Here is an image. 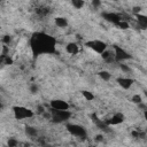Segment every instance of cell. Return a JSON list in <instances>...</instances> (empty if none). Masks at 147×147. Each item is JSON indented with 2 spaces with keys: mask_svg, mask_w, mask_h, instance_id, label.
Here are the masks:
<instances>
[{
  "mask_svg": "<svg viewBox=\"0 0 147 147\" xmlns=\"http://www.w3.org/2000/svg\"><path fill=\"white\" fill-rule=\"evenodd\" d=\"M11 41V38L9 37V36H5L3 38H2V42L3 44H9Z\"/></svg>",
  "mask_w": 147,
  "mask_h": 147,
  "instance_id": "22",
  "label": "cell"
},
{
  "mask_svg": "<svg viewBox=\"0 0 147 147\" xmlns=\"http://www.w3.org/2000/svg\"><path fill=\"white\" fill-rule=\"evenodd\" d=\"M13 61H11V59H9V56H7L6 57V64H10Z\"/></svg>",
  "mask_w": 147,
  "mask_h": 147,
  "instance_id": "27",
  "label": "cell"
},
{
  "mask_svg": "<svg viewBox=\"0 0 147 147\" xmlns=\"http://www.w3.org/2000/svg\"><path fill=\"white\" fill-rule=\"evenodd\" d=\"M136 18H137V22H138V25L141 28V29H147V15H142V14H138L136 15Z\"/></svg>",
  "mask_w": 147,
  "mask_h": 147,
  "instance_id": "11",
  "label": "cell"
},
{
  "mask_svg": "<svg viewBox=\"0 0 147 147\" xmlns=\"http://www.w3.org/2000/svg\"><path fill=\"white\" fill-rule=\"evenodd\" d=\"M144 115H145V118H146V119H147V110H146V111H145V114H144Z\"/></svg>",
  "mask_w": 147,
  "mask_h": 147,
  "instance_id": "29",
  "label": "cell"
},
{
  "mask_svg": "<svg viewBox=\"0 0 147 147\" xmlns=\"http://www.w3.org/2000/svg\"><path fill=\"white\" fill-rule=\"evenodd\" d=\"M119 67H121V69H122L124 72H131V69H130L127 65H125V64H119Z\"/></svg>",
  "mask_w": 147,
  "mask_h": 147,
  "instance_id": "21",
  "label": "cell"
},
{
  "mask_svg": "<svg viewBox=\"0 0 147 147\" xmlns=\"http://www.w3.org/2000/svg\"><path fill=\"white\" fill-rule=\"evenodd\" d=\"M67 130L75 137H78L80 139H86L87 137V132H86V129L82 125H78V124H67Z\"/></svg>",
  "mask_w": 147,
  "mask_h": 147,
  "instance_id": "3",
  "label": "cell"
},
{
  "mask_svg": "<svg viewBox=\"0 0 147 147\" xmlns=\"http://www.w3.org/2000/svg\"><path fill=\"white\" fill-rule=\"evenodd\" d=\"M65 49H67V52H68L69 54H72V55L77 54L78 51H79L78 45H77L76 42H69V44L65 46Z\"/></svg>",
  "mask_w": 147,
  "mask_h": 147,
  "instance_id": "12",
  "label": "cell"
},
{
  "mask_svg": "<svg viewBox=\"0 0 147 147\" xmlns=\"http://www.w3.org/2000/svg\"><path fill=\"white\" fill-rule=\"evenodd\" d=\"M123 122H124V115L122 113H116V114H114L110 117V119H109L108 123L110 125H117V124H121Z\"/></svg>",
  "mask_w": 147,
  "mask_h": 147,
  "instance_id": "10",
  "label": "cell"
},
{
  "mask_svg": "<svg viewBox=\"0 0 147 147\" xmlns=\"http://www.w3.org/2000/svg\"><path fill=\"white\" fill-rule=\"evenodd\" d=\"M101 15H102V17H103L106 21H108V22H110V23H113V24H115V25L118 24L119 21H122L121 16H119L118 14H116V13H109V11H107V13H102Z\"/></svg>",
  "mask_w": 147,
  "mask_h": 147,
  "instance_id": "7",
  "label": "cell"
},
{
  "mask_svg": "<svg viewBox=\"0 0 147 147\" xmlns=\"http://www.w3.org/2000/svg\"><path fill=\"white\" fill-rule=\"evenodd\" d=\"M25 133H26L28 136H30V137H36V136L38 134V131H37V129L33 127V126H26V127H25Z\"/></svg>",
  "mask_w": 147,
  "mask_h": 147,
  "instance_id": "14",
  "label": "cell"
},
{
  "mask_svg": "<svg viewBox=\"0 0 147 147\" xmlns=\"http://www.w3.org/2000/svg\"><path fill=\"white\" fill-rule=\"evenodd\" d=\"M117 83L124 90H129L133 84V79H131L129 77H119V78H117Z\"/></svg>",
  "mask_w": 147,
  "mask_h": 147,
  "instance_id": "9",
  "label": "cell"
},
{
  "mask_svg": "<svg viewBox=\"0 0 147 147\" xmlns=\"http://www.w3.org/2000/svg\"><path fill=\"white\" fill-rule=\"evenodd\" d=\"M55 25L57 28H67L68 26V21H67L65 17H62V16L55 17Z\"/></svg>",
  "mask_w": 147,
  "mask_h": 147,
  "instance_id": "13",
  "label": "cell"
},
{
  "mask_svg": "<svg viewBox=\"0 0 147 147\" xmlns=\"http://www.w3.org/2000/svg\"><path fill=\"white\" fill-rule=\"evenodd\" d=\"M85 45H86L88 48H91L92 51H94V52H96V53H99V54H102V53L107 49L106 42H103V41H101V40H90V41L85 42Z\"/></svg>",
  "mask_w": 147,
  "mask_h": 147,
  "instance_id": "5",
  "label": "cell"
},
{
  "mask_svg": "<svg viewBox=\"0 0 147 147\" xmlns=\"http://www.w3.org/2000/svg\"><path fill=\"white\" fill-rule=\"evenodd\" d=\"M51 113H52V121L55 123H62V122L69 119L71 116V113L69 110H54V109H52Z\"/></svg>",
  "mask_w": 147,
  "mask_h": 147,
  "instance_id": "4",
  "label": "cell"
},
{
  "mask_svg": "<svg viewBox=\"0 0 147 147\" xmlns=\"http://www.w3.org/2000/svg\"><path fill=\"white\" fill-rule=\"evenodd\" d=\"M30 45L34 55L49 54L55 52V39L44 32H36L32 34Z\"/></svg>",
  "mask_w": 147,
  "mask_h": 147,
  "instance_id": "1",
  "label": "cell"
},
{
  "mask_svg": "<svg viewBox=\"0 0 147 147\" xmlns=\"http://www.w3.org/2000/svg\"><path fill=\"white\" fill-rule=\"evenodd\" d=\"M71 3H72V6L75 7V8H77V9H80V8H83V6H84V1L83 0H72L71 1Z\"/></svg>",
  "mask_w": 147,
  "mask_h": 147,
  "instance_id": "16",
  "label": "cell"
},
{
  "mask_svg": "<svg viewBox=\"0 0 147 147\" xmlns=\"http://www.w3.org/2000/svg\"><path fill=\"white\" fill-rule=\"evenodd\" d=\"M30 91H31V93H37V92H38V86L34 85V84L31 85V86H30Z\"/></svg>",
  "mask_w": 147,
  "mask_h": 147,
  "instance_id": "23",
  "label": "cell"
},
{
  "mask_svg": "<svg viewBox=\"0 0 147 147\" xmlns=\"http://www.w3.org/2000/svg\"><path fill=\"white\" fill-rule=\"evenodd\" d=\"M140 9H141V8H140L139 6H138V7H133V13H134L136 15H138L139 11H140Z\"/></svg>",
  "mask_w": 147,
  "mask_h": 147,
  "instance_id": "24",
  "label": "cell"
},
{
  "mask_svg": "<svg viewBox=\"0 0 147 147\" xmlns=\"http://www.w3.org/2000/svg\"><path fill=\"white\" fill-rule=\"evenodd\" d=\"M51 108L54 110H69V103L61 99H54L51 101Z\"/></svg>",
  "mask_w": 147,
  "mask_h": 147,
  "instance_id": "6",
  "label": "cell"
},
{
  "mask_svg": "<svg viewBox=\"0 0 147 147\" xmlns=\"http://www.w3.org/2000/svg\"><path fill=\"white\" fill-rule=\"evenodd\" d=\"M100 140H102V136H96V141H100Z\"/></svg>",
  "mask_w": 147,
  "mask_h": 147,
  "instance_id": "28",
  "label": "cell"
},
{
  "mask_svg": "<svg viewBox=\"0 0 147 147\" xmlns=\"http://www.w3.org/2000/svg\"><path fill=\"white\" fill-rule=\"evenodd\" d=\"M13 111H14V116L16 119H25V118H30L33 116V111L23 106L13 107Z\"/></svg>",
  "mask_w": 147,
  "mask_h": 147,
  "instance_id": "2",
  "label": "cell"
},
{
  "mask_svg": "<svg viewBox=\"0 0 147 147\" xmlns=\"http://www.w3.org/2000/svg\"><path fill=\"white\" fill-rule=\"evenodd\" d=\"M99 76H100V78L101 79H103V80H106V82H108L109 79H110V74L108 72V71H106V70H101L100 72H99Z\"/></svg>",
  "mask_w": 147,
  "mask_h": 147,
  "instance_id": "15",
  "label": "cell"
},
{
  "mask_svg": "<svg viewBox=\"0 0 147 147\" xmlns=\"http://www.w3.org/2000/svg\"><path fill=\"white\" fill-rule=\"evenodd\" d=\"M115 60L116 61H124V60H127V59H131V55L125 52L124 49L119 48V47H115Z\"/></svg>",
  "mask_w": 147,
  "mask_h": 147,
  "instance_id": "8",
  "label": "cell"
},
{
  "mask_svg": "<svg viewBox=\"0 0 147 147\" xmlns=\"http://www.w3.org/2000/svg\"><path fill=\"white\" fill-rule=\"evenodd\" d=\"M24 147H28V146H24Z\"/></svg>",
  "mask_w": 147,
  "mask_h": 147,
  "instance_id": "30",
  "label": "cell"
},
{
  "mask_svg": "<svg viewBox=\"0 0 147 147\" xmlns=\"http://www.w3.org/2000/svg\"><path fill=\"white\" fill-rule=\"evenodd\" d=\"M82 94H83V96H84L87 101H92V100L94 99V95H93L92 92H90V91H83Z\"/></svg>",
  "mask_w": 147,
  "mask_h": 147,
  "instance_id": "17",
  "label": "cell"
},
{
  "mask_svg": "<svg viewBox=\"0 0 147 147\" xmlns=\"http://www.w3.org/2000/svg\"><path fill=\"white\" fill-rule=\"evenodd\" d=\"M38 113H39V114H44V113H45V108H44L42 106H39V107H38Z\"/></svg>",
  "mask_w": 147,
  "mask_h": 147,
  "instance_id": "25",
  "label": "cell"
},
{
  "mask_svg": "<svg viewBox=\"0 0 147 147\" xmlns=\"http://www.w3.org/2000/svg\"><path fill=\"white\" fill-rule=\"evenodd\" d=\"M116 26H118V28L122 29V30H126V29H129V23H127L126 21L122 20V21L118 22V24H116Z\"/></svg>",
  "mask_w": 147,
  "mask_h": 147,
  "instance_id": "18",
  "label": "cell"
},
{
  "mask_svg": "<svg viewBox=\"0 0 147 147\" xmlns=\"http://www.w3.org/2000/svg\"><path fill=\"white\" fill-rule=\"evenodd\" d=\"M92 5H93L94 7H99V6L101 5V2H100V1H96V0H94V1H92Z\"/></svg>",
  "mask_w": 147,
  "mask_h": 147,
  "instance_id": "26",
  "label": "cell"
},
{
  "mask_svg": "<svg viewBox=\"0 0 147 147\" xmlns=\"http://www.w3.org/2000/svg\"><path fill=\"white\" fill-rule=\"evenodd\" d=\"M16 146H17V140L10 138V139L8 140V147H16Z\"/></svg>",
  "mask_w": 147,
  "mask_h": 147,
  "instance_id": "20",
  "label": "cell"
},
{
  "mask_svg": "<svg viewBox=\"0 0 147 147\" xmlns=\"http://www.w3.org/2000/svg\"><path fill=\"white\" fill-rule=\"evenodd\" d=\"M132 102H134V103H140L142 100H141V96L139 95V94H134L133 96H132Z\"/></svg>",
  "mask_w": 147,
  "mask_h": 147,
  "instance_id": "19",
  "label": "cell"
}]
</instances>
